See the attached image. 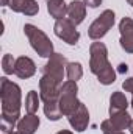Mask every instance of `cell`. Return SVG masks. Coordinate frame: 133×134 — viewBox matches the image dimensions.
Returning <instances> with one entry per match:
<instances>
[{
	"instance_id": "cell-3",
	"label": "cell",
	"mask_w": 133,
	"mask_h": 134,
	"mask_svg": "<svg viewBox=\"0 0 133 134\" xmlns=\"http://www.w3.org/2000/svg\"><path fill=\"white\" fill-rule=\"evenodd\" d=\"M24 31L27 34L33 50L42 58H50L53 55V45L50 42V39L47 37V34L42 30H39L38 27H34L32 24H25Z\"/></svg>"
},
{
	"instance_id": "cell-25",
	"label": "cell",
	"mask_w": 133,
	"mask_h": 134,
	"mask_svg": "<svg viewBox=\"0 0 133 134\" xmlns=\"http://www.w3.org/2000/svg\"><path fill=\"white\" fill-rule=\"evenodd\" d=\"M8 3H9V0H2V5H3V6H5V5H8Z\"/></svg>"
},
{
	"instance_id": "cell-10",
	"label": "cell",
	"mask_w": 133,
	"mask_h": 134,
	"mask_svg": "<svg viewBox=\"0 0 133 134\" xmlns=\"http://www.w3.org/2000/svg\"><path fill=\"white\" fill-rule=\"evenodd\" d=\"M132 125V117L122 111V112H117V114H113L108 120L102 122L100 128H110V130H114V131H124L127 128H130Z\"/></svg>"
},
{
	"instance_id": "cell-9",
	"label": "cell",
	"mask_w": 133,
	"mask_h": 134,
	"mask_svg": "<svg viewBox=\"0 0 133 134\" xmlns=\"http://www.w3.org/2000/svg\"><path fill=\"white\" fill-rule=\"evenodd\" d=\"M67 119H69L70 126H72L75 131H78V133L85 131V130L88 128V123H89V112H88V108H86L83 103H80V106H78Z\"/></svg>"
},
{
	"instance_id": "cell-18",
	"label": "cell",
	"mask_w": 133,
	"mask_h": 134,
	"mask_svg": "<svg viewBox=\"0 0 133 134\" xmlns=\"http://www.w3.org/2000/svg\"><path fill=\"white\" fill-rule=\"evenodd\" d=\"M66 75H67V80H70V81H77V80H80V78L83 76L81 64H80V63H67Z\"/></svg>"
},
{
	"instance_id": "cell-19",
	"label": "cell",
	"mask_w": 133,
	"mask_h": 134,
	"mask_svg": "<svg viewBox=\"0 0 133 134\" xmlns=\"http://www.w3.org/2000/svg\"><path fill=\"white\" fill-rule=\"evenodd\" d=\"M14 66H16V59L13 58V55H5L2 58V69L6 75L14 73Z\"/></svg>"
},
{
	"instance_id": "cell-22",
	"label": "cell",
	"mask_w": 133,
	"mask_h": 134,
	"mask_svg": "<svg viewBox=\"0 0 133 134\" xmlns=\"http://www.w3.org/2000/svg\"><path fill=\"white\" fill-rule=\"evenodd\" d=\"M103 134H124L122 131H114V130H110V128H100Z\"/></svg>"
},
{
	"instance_id": "cell-20",
	"label": "cell",
	"mask_w": 133,
	"mask_h": 134,
	"mask_svg": "<svg viewBox=\"0 0 133 134\" xmlns=\"http://www.w3.org/2000/svg\"><path fill=\"white\" fill-rule=\"evenodd\" d=\"M122 87H124L125 92H132V95H133V78H127L122 83Z\"/></svg>"
},
{
	"instance_id": "cell-17",
	"label": "cell",
	"mask_w": 133,
	"mask_h": 134,
	"mask_svg": "<svg viewBox=\"0 0 133 134\" xmlns=\"http://www.w3.org/2000/svg\"><path fill=\"white\" fill-rule=\"evenodd\" d=\"M39 100H41V97L38 95V92L30 91L27 94V97H25V111L28 114H34L38 111V108H39Z\"/></svg>"
},
{
	"instance_id": "cell-16",
	"label": "cell",
	"mask_w": 133,
	"mask_h": 134,
	"mask_svg": "<svg viewBox=\"0 0 133 134\" xmlns=\"http://www.w3.org/2000/svg\"><path fill=\"white\" fill-rule=\"evenodd\" d=\"M127 106H129V101L122 92H113V95L110 98V115L125 111Z\"/></svg>"
},
{
	"instance_id": "cell-2",
	"label": "cell",
	"mask_w": 133,
	"mask_h": 134,
	"mask_svg": "<svg viewBox=\"0 0 133 134\" xmlns=\"http://www.w3.org/2000/svg\"><path fill=\"white\" fill-rule=\"evenodd\" d=\"M89 55H91V61H89V67L91 72L97 76L99 83L108 86L111 83H114L116 80V72L108 63V52L105 44L102 42H93L91 48H89Z\"/></svg>"
},
{
	"instance_id": "cell-15",
	"label": "cell",
	"mask_w": 133,
	"mask_h": 134,
	"mask_svg": "<svg viewBox=\"0 0 133 134\" xmlns=\"http://www.w3.org/2000/svg\"><path fill=\"white\" fill-rule=\"evenodd\" d=\"M47 11L55 20H60L66 17L67 6L64 0H47Z\"/></svg>"
},
{
	"instance_id": "cell-29",
	"label": "cell",
	"mask_w": 133,
	"mask_h": 134,
	"mask_svg": "<svg viewBox=\"0 0 133 134\" xmlns=\"http://www.w3.org/2000/svg\"><path fill=\"white\" fill-rule=\"evenodd\" d=\"M132 106H133V98H132Z\"/></svg>"
},
{
	"instance_id": "cell-21",
	"label": "cell",
	"mask_w": 133,
	"mask_h": 134,
	"mask_svg": "<svg viewBox=\"0 0 133 134\" xmlns=\"http://www.w3.org/2000/svg\"><path fill=\"white\" fill-rule=\"evenodd\" d=\"M85 2V5H88L89 8H97L100 3H102V0H83Z\"/></svg>"
},
{
	"instance_id": "cell-23",
	"label": "cell",
	"mask_w": 133,
	"mask_h": 134,
	"mask_svg": "<svg viewBox=\"0 0 133 134\" xmlns=\"http://www.w3.org/2000/svg\"><path fill=\"white\" fill-rule=\"evenodd\" d=\"M127 70H129L127 64H121V66H119V72H121V73H124V72H127Z\"/></svg>"
},
{
	"instance_id": "cell-1",
	"label": "cell",
	"mask_w": 133,
	"mask_h": 134,
	"mask_svg": "<svg viewBox=\"0 0 133 134\" xmlns=\"http://www.w3.org/2000/svg\"><path fill=\"white\" fill-rule=\"evenodd\" d=\"M2 97V131L6 134L17 126L21 117V87L6 76L0 80Z\"/></svg>"
},
{
	"instance_id": "cell-12",
	"label": "cell",
	"mask_w": 133,
	"mask_h": 134,
	"mask_svg": "<svg viewBox=\"0 0 133 134\" xmlns=\"http://www.w3.org/2000/svg\"><path fill=\"white\" fill-rule=\"evenodd\" d=\"M8 6L13 11L22 13L25 16H34L39 13V5L34 0H9Z\"/></svg>"
},
{
	"instance_id": "cell-6",
	"label": "cell",
	"mask_w": 133,
	"mask_h": 134,
	"mask_svg": "<svg viewBox=\"0 0 133 134\" xmlns=\"http://www.w3.org/2000/svg\"><path fill=\"white\" fill-rule=\"evenodd\" d=\"M75 27H77V25H75L70 19L64 17V19H60V20L55 22L53 31H55V34H57L60 39H63L66 44L75 45V44L78 42V39H80V33L77 31Z\"/></svg>"
},
{
	"instance_id": "cell-28",
	"label": "cell",
	"mask_w": 133,
	"mask_h": 134,
	"mask_svg": "<svg viewBox=\"0 0 133 134\" xmlns=\"http://www.w3.org/2000/svg\"><path fill=\"white\" fill-rule=\"evenodd\" d=\"M127 2H129V3H130V5L133 6V0H127Z\"/></svg>"
},
{
	"instance_id": "cell-24",
	"label": "cell",
	"mask_w": 133,
	"mask_h": 134,
	"mask_svg": "<svg viewBox=\"0 0 133 134\" xmlns=\"http://www.w3.org/2000/svg\"><path fill=\"white\" fill-rule=\"evenodd\" d=\"M57 134H72V133L67 131V130H63V131H60V133H57Z\"/></svg>"
},
{
	"instance_id": "cell-14",
	"label": "cell",
	"mask_w": 133,
	"mask_h": 134,
	"mask_svg": "<svg viewBox=\"0 0 133 134\" xmlns=\"http://www.w3.org/2000/svg\"><path fill=\"white\" fill-rule=\"evenodd\" d=\"M38 126H39V117L34 114H28V115L19 119L16 130L21 134H34Z\"/></svg>"
},
{
	"instance_id": "cell-26",
	"label": "cell",
	"mask_w": 133,
	"mask_h": 134,
	"mask_svg": "<svg viewBox=\"0 0 133 134\" xmlns=\"http://www.w3.org/2000/svg\"><path fill=\"white\" fill-rule=\"evenodd\" d=\"M6 134H21V133H19V131H8Z\"/></svg>"
},
{
	"instance_id": "cell-5",
	"label": "cell",
	"mask_w": 133,
	"mask_h": 134,
	"mask_svg": "<svg viewBox=\"0 0 133 134\" xmlns=\"http://www.w3.org/2000/svg\"><path fill=\"white\" fill-rule=\"evenodd\" d=\"M114 13L111 9H105L99 17L91 24L89 30H88V34L91 39L97 41V39H102L105 34L111 30V27L114 25Z\"/></svg>"
},
{
	"instance_id": "cell-8",
	"label": "cell",
	"mask_w": 133,
	"mask_h": 134,
	"mask_svg": "<svg viewBox=\"0 0 133 134\" xmlns=\"http://www.w3.org/2000/svg\"><path fill=\"white\" fill-rule=\"evenodd\" d=\"M119 31H121V47L127 52L133 53V19L124 17L119 22Z\"/></svg>"
},
{
	"instance_id": "cell-11",
	"label": "cell",
	"mask_w": 133,
	"mask_h": 134,
	"mask_svg": "<svg viewBox=\"0 0 133 134\" xmlns=\"http://www.w3.org/2000/svg\"><path fill=\"white\" fill-rule=\"evenodd\" d=\"M36 73V66L28 56H19L16 59L14 75L19 78H30Z\"/></svg>"
},
{
	"instance_id": "cell-4",
	"label": "cell",
	"mask_w": 133,
	"mask_h": 134,
	"mask_svg": "<svg viewBox=\"0 0 133 134\" xmlns=\"http://www.w3.org/2000/svg\"><path fill=\"white\" fill-rule=\"evenodd\" d=\"M77 92H78L77 81L67 80L61 84V89H60V111H61L63 115L69 117L80 106V101L77 100Z\"/></svg>"
},
{
	"instance_id": "cell-27",
	"label": "cell",
	"mask_w": 133,
	"mask_h": 134,
	"mask_svg": "<svg viewBox=\"0 0 133 134\" xmlns=\"http://www.w3.org/2000/svg\"><path fill=\"white\" fill-rule=\"evenodd\" d=\"M129 130H130V133L133 134V120H132V125H130V128H129Z\"/></svg>"
},
{
	"instance_id": "cell-7",
	"label": "cell",
	"mask_w": 133,
	"mask_h": 134,
	"mask_svg": "<svg viewBox=\"0 0 133 134\" xmlns=\"http://www.w3.org/2000/svg\"><path fill=\"white\" fill-rule=\"evenodd\" d=\"M66 67H67L66 58L63 55H60V53H53L42 67V75H50V76L57 78L60 83H63Z\"/></svg>"
},
{
	"instance_id": "cell-13",
	"label": "cell",
	"mask_w": 133,
	"mask_h": 134,
	"mask_svg": "<svg viewBox=\"0 0 133 134\" xmlns=\"http://www.w3.org/2000/svg\"><path fill=\"white\" fill-rule=\"evenodd\" d=\"M86 17V5L85 2L74 0L67 5V19H70L75 25L81 24Z\"/></svg>"
}]
</instances>
